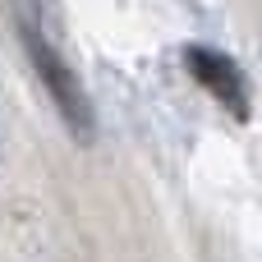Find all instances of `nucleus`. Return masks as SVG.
Instances as JSON below:
<instances>
[{
  "label": "nucleus",
  "instance_id": "obj_1",
  "mask_svg": "<svg viewBox=\"0 0 262 262\" xmlns=\"http://www.w3.org/2000/svg\"><path fill=\"white\" fill-rule=\"evenodd\" d=\"M14 14H18V41H23L28 60H32V74L41 78V88H46V97L55 101L60 120L69 124V134H74L78 143H92V138H97V111H92V97H88L78 69L64 60V51L46 37V28H41L23 5H18Z\"/></svg>",
  "mask_w": 262,
  "mask_h": 262
},
{
  "label": "nucleus",
  "instance_id": "obj_2",
  "mask_svg": "<svg viewBox=\"0 0 262 262\" xmlns=\"http://www.w3.org/2000/svg\"><path fill=\"white\" fill-rule=\"evenodd\" d=\"M180 60H184L189 78L203 83L207 97H212L221 111H230L235 120H249L253 97H249V78H244V69H239L235 55H226V51H216V46H203V41H189V46L180 51Z\"/></svg>",
  "mask_w": 262,
  "mask_h": 262
}]
</instances>
